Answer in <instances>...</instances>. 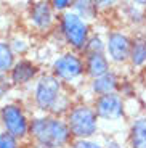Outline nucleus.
<instances>
[{
  "label": "nucleus",
  "mask_w": 146,
  "mask_h": 148,
  "mask_svg": "<svg viewBox=\"0 0 146 148\" xmlns=\"http://www.w3.org/2000/svg\"><path fill=\"white\" fill-rule=\"evenodd\" d=\"M130 58L135 66H140L146 61V42L140 40L135 42L133 47H130Z\"/></svg>",
  "instance_id": "obj_15"
},
{
  "label": "nucleus",
  "mask_w": 146,
  "mask_h": 148,
  "mask_svg": "<svg viewBox=\"0 0 146 148\" xmlns=\"http://www.w3.org/2000/svg\"><path fill=\"white\" fill-rule=\"evenodd\" d=\"M59 84L58 77L55 76H44L37 82L35 87V103L37 106L44 111H48L53 108L56 100H59Z\"/></svg>",
  "instance_id": "obj_4"
},
{
  "label": "nucleus",
  "mask_w": 146,
  "mask_h": 148,
  "mask_svg": "<svg viewBox=\"0 0 146 148\" xmlns=\"http://www.w3.org/2000/svg\"><path fill=\"white\" fill-rule=\"evenodd\" d=\"M31 19L37 27L47 29L51 24V8L48 2L44 0H37L31 8Z\"/></svg>",
  "instance_id": "obj_10"
},
{
  "label": "nucleus",
  "mask_w": 146,
  "mask_h": 148,
  "mask_svg": "<svg viewBox=\"0 0 146 148\" xmlns=\"http://www.w3.org/2000/svg\"><path fill=\"white\" fill-rule=\"evenodd\" d=\"M68 127L77 138L90 137L96 132V113L88 106H76L69 113Z\"/></svg>",
  "instance_id": "obj_2"
},
{
  "label": "nucleus",
  "mask_w": 146,
  "mask_h": 148,
  "mask_svg": "<svg viewBox=\"0 0 146 148\" xmlns=\"http://www.w3.org/2000/svg\"><path fill=\"white\" fill-rule=\"evenodd\" d=\"M0 148H18V138L10 132H0Z\"/></svg>",
  "instance_id": "obj_17"
},
{
  "label": "nucleus",
  "mask_w": 146,
  "mask_h": 148,
  "mask_svg": "<svg viewBox=\"0 0 146 148\" xmlns=\"http://www.w3.org/2000/svg\"><path fill=\"white\" fill-rule=\"evenodd\" d=\"M87 71L91 77H98V76H103L104 73L109 71L108 60L101 55V52L90 53V56L87 60Z\"/></svg>",
  "instance_id": "obj_11"
},
{
  "label": "nucleus",
  "mask_w": 146,
  "mask_h": 148,
  "mask_svg": "<svg viewBox=\"0 0 146 148\" xmlns=\"http://www.w3.org/2000/svg\"><path fill=\"white\" fill-rule=\"evenodd\" d=\"M95 3H98V5H111V3H114L116 0H93Z\"/></svg>",
  "instance_id": "obj_21"
},
{
  "label": "nucleus",
  "mask_w": 146,
  "mask_h": 148,
  "mask_svg": "<svg viewBox=\"0 0 146 148\" xmlns=\"http://www.w3.org/2000/svg\"><path fill=\"white\" fill-rule=\"evenodd\" d=\"M108 52L114 61H125L130 56V40L124 34H111L108 39Z\"/></svg>",
  "instance_id": "obj_8"
},
{
  "label": "nucleus",
  "mask_w": 146,
  "mask_h": 148,
  "mask_svg": "<svg viewBox=\"0 0 146 148\" xmlns=\"http://www.w3.org/2000/svg\"><path fill=\"white\" fill-rule=\"evenodd\" d=\"M63 32L72 47L84 48L87 44V24L76 13H66L63 16Z\"/></svg>",
  "instance_id": "obj_5"
},
{
  "label": "nucleus",
  "mask_w": 146,
  "mask_h": 148,
  "mask_svg": "<svg viewBox=\"0 0 146 148\" xmlns=\"http://www.w3.org/2000/svg\"><path fill=\"white\" fill-rule=\"evenodd\" d=\"M15 64V52L11 50L10 44L0 42V73H7Z\"/></svg>",
  "instance_id": "obj_14"
},
{
  "label": "nucleus",
  "mask_w": 146,
  "mask_h": 148,
  "mask_svg": "<svg viewBox=\"0 0 146 148\" xmlns=\"http://www.w3.org/2000/svg\"><path fill=\"white\" fill-rule=\"evenodd\" d=\"M74 7L84 18H91L95 15V2L93 0H77Z\"/></svg>",
  "instance_id": "obj_16"
},
{
  "label": "nucleus",
  "mask_w": 146,
  "mask_h": 148,
  "mask_svg": "<svg viewBox=\"0 0 146 148\" xmlns=\"http://www.w3.org/2000/svg\"><path fill=\"white\" fill-rule=\"evenodd\" d=\"M88 47V50H90L91 53H95V52H101L103 50V44H101V40H100V39H91L90 40V44L87 45Z\"/></svg>",
  "instance_id": "obj_19"
},
{
  "label": "nucleus",
  "mask_w": 146,
  "mask_h": 148,
  "mask_svg": "<svg viewBox=\"0 0 146 148\" xmlns=\"http://www.w3.org/2000/svg\"><path fill=\"white\" fill-rule=\"evenodd\" d=\"M74 148H101L98 143H95V142L91 140H85V138H79V140L76 142V145H74Z\"/></svg>",
  "instance_id": "obj_18"
},
{
  "label": "nucleus",
  "mask_w": 146,
  "mask_h": 148,
  "mask_svg": "<svg viewBox=\"0 0 146 148\" xmlns=\"http://www.w3.org/2000/svg\"><path fill=\"white\" fill-rule=\"evenodd\" d=\"M132 148H146V118L136 119L130 132Z\"/></svg>",
  "instance_id": "obj_13"
},
{
  "label": "nucleus",
  "mask_w": 146,
  "mask_h": 148,
  "mask_svg": "<svg viewBox=\"0 0 146 148\" xmlns=\"http://www.w3.org/2000/svg\"><path fill=\"white\" fill-rule=\"evenodd\" d=\"M117 87V77L113 73H104L103 76H98L93 81V92L100 93V95H104V93H111L114 92Z\"/></svg>",
  "instance_id": "obj_12"
},
{
  "label": "nucleus",
  "mask_w": 146,
  "mask_h": 148,
  "mask_svg": "<svg viewBox=\"0 0 146 148\" xmlns=\"http://www.w3.org/2000/svg\"><path fill=\"white\" fill-rule=\"evenodd\" d=\"M133 2H136V3H141V5H146V0H133Z\"/></svg>",
  "instance_id": "obj_22"
},
{
  "label": "nucleus",
  "mask_w": 146,
  "mask_h": 148,
  "mask_svg": "<svg viewBox=\"0 0 146 148\" xmlns=\"http://www.w3.org/2000/svg\"><path fill=\"white\" fill-rule=\"evenodd\" d=\"M10 71H11V82L15 85H23L35 76L37 68L27 60H21V61L13 64V68Z\"/></svg>",
  "instance_id": "obj_9"
},
{
  "label": "nucleus",
  "mask_w": 146,
  "mask_h": 148,
  "mask_svg": "<svg viewBox=\"0 0 146 148\" xmlns=\"http://www.w3.org/2000/svg\"><path fill=\"white\" fill-rule=\"evenodd\" d=\"M29 134L39 145L59 148L68 143L71 137L69 127L56 118H37L29 124Z\"/></svg>",
  "instance_id": "obj_1"
},
{
  "label": "nucleus",
  "mask_w": 146,
  "mask_h": 148,
  "mask_svg": "<svg viewBox=\"0 0 146 148\" xmlns=\"http://www.w3.org/2000/svg\"><path fill=\"white\" fill-rule=\"evenodd\" d=\"M96 116L103 119H119L124 114V103L119 95L114 92L104 93L96 101Z\"/></svg>",
  "instance_id": "obj_6"
},
{
  "label": "nucleus",
  "mask_w": 146,
  "mask_h": 148,
  "mask_svg": "<svg viewBox=\"0 0 146 148\" xmlns=\"http://www.w3.org/2000/svg\"><path fill=\"white\" fill-rule=\"evenodd\" d=\"M51 5L56 8V10H64V8H68L71 5V2L72 0H50Z\"/></svg>",
  "instance_id": "obj_20"
},
{
  "label": "nucleus",
  "mask_w": 146,
  "mask_h": 148,
  "mask_svg": "<svg viewBox=\"0 0 146 148\" xmlns=\"http://www.w3.org/2000/svg\"><path fill=\"white\" fill-rule=\"evenodd\" d=\"M53 69H55V74L58 77L64 79V81H74L76 77H79L82 74V61L77 58L76 55H63L61 58H58L53 64Z\"/></svg>",
  "instance_id": "obj_7"
},
{
  "label": "nucleus",
  "mask_w": 146,
  "mask_h": 148,
  "mask_svg": "<svg viewBox=\"0 0 146 148\" xmlns=\"http://www.w3.org/2000/svg\"><path fill=\"white\" fill-rule=\"evenodd\" d=\"M0 119H2V124H3L5 130L10 132L11 135H15L16 138H24L29 132V124H27V119H26L23 110L18 105H5L0 111Z\"/></svg>",
  "instance_id": "obj_3"
}]
</instances>
